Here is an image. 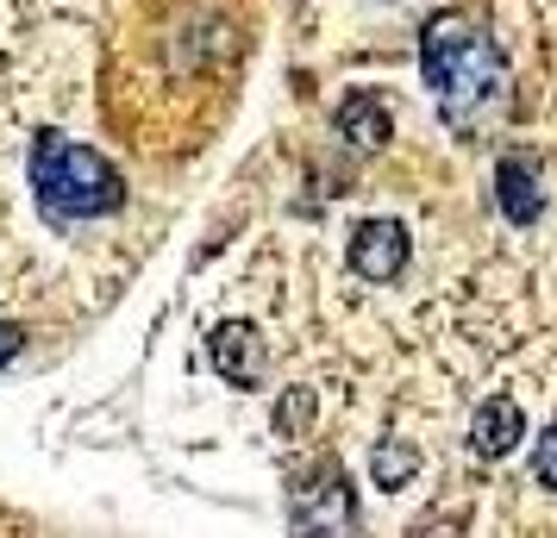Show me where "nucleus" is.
<instances>
[{
  "label": "nucleus",
  "mask_w": 557,
  "mask_h": 538,
  "mask_svg": "<svg viewBox=\"0 0 557 538\" xmlns=\"http://www.w3.org/2000/svg\"><path fill=\"white\" fill-rule=\"evenodd\" d=\"M420 76L438 95V113L451 132H476L488 120V107L507 95V63L495 51V38L457 7L432 13L420 32Z\"/></svg>",
  "instance_id": "f257e3e1"
},
{
  "label": "nucleus",
  "mask_w": 557,
  "mask_h": 538,
  "mask_svg": "<svg viewBox=\"0 0 557 538\" xmlns=\"http://www.w3.org/2000/svg\"><path fill=\"white\" fill-rule=\"evenodd\" d=\"M32 195L57 220H101L126 207V176L101 151H82L70 138H38L32 151Z\"/></svg>",
  "instance_id": "f03ea898"
},
{
  "label": "nucleus",
  "mask_w": 557,
  "mask_h": 538,
  "mask_svg": "<svg viewBox=\"0 0 557 538\" xmlns=\"http://www.w3.org/2000/svg\"><path fill=\"white\" fill-rule=\"evenodd\" d=\"M407 251H413V238H407V226L388 220V213H376V220H363V226L351 232V270L363 283H395L407 270Z\"/></svg>",
  "instance_id": "7ed1b4c3"
},
{
  "label": "nucleus",
  "mask_w": 557,
  "mask_h": 538,
  "mask_svg": "<svg viewBox=\"0 0 557 538\" xmlns=\"http://www.w3.org/2000/svg\"><path fill=\"white\" fill-rule=\"evenodd\" d=\"M520 438H527V413H520V401H507V395H495V401H482L476 420H470V458L482 463H502L520 451Z\"/></svg>",
  "instance_id": "20e7f679"
},
{
  "label": "nucleus",
  "mask_w": 557,
  "mask_h": 538,
  "mask_svg": "<svg viewBox=\"0 0 557 538\" xmlns=\"http://www.w3.org/2000/svg\"><path fill=\"white\" fill-rule=\"evenodd\" d=\"M295 526H351V488L338 463H320L307 483H295Z\"/></svg>",
  "instance_id": "39448f33"
},
{
  "label": "nucleus",
  "mask_w": 557,
  "mask_h": 538,
  "mask_svg": "<svg viewBox=\"0 0 557 538\" xmlns=\"http://www.w3.org/2000/svg\"><path fill=\"white\" fill-rule=\"evenodd\" d=\"M213 363H220V376H226L232 388H257L263 383V370H270V358H263V333H257L251 320H226V326L213 333Z\"/></svg>",
  "instance_id": "423d86ee"
},
{
  "label": "nucleus",
  "mask_w": 557,
  "mask_h": 538,
  "mask_svg": "<svg viewBox=\"0 0 557 538\" xmlns=\"http://www.w3.org/2000/svg\"><path fill=\"white\" fill-rule=\"evenodd\" d=\"M495 201H502V213L513 226H532L545 213V188H539V170L527 157H502L495 163Z\"/></svg>",
  "instance_id": "0eeeda50"
},
{
  "label": "nucleus",
  "mask_w": 557,
  "mask_h": 538,
  "mask_svg": "<svg viewBox=\"0 0 557 538\" xmlns=\"http://www.w3.org/2000/svg\"><path fill=\"white\" fill-rule=\"evenodd\" d=\"M388 132H395V120H388V107L376 95H345V107H338V138L351 151H382Z\"/></svg>",
  "instance_id": "6e6552de"
},
{
  "label": "nucleus",
  "mask_w": 557,
  "mask_h": 538,
  "mask_svg": "<svg viewBox=\"0 0 557 538\" xmlns=\"http://www.w3.org/2000/svg\"><path fill=\"white\" fill-rule=\"evenodd\" d=\"M413 470H420V451H413L407 438H388V445H376V458H370V476H376L382 495L407 488V483H413Z\"/></svg>",
  "instance_id": "1a4fd4ad"
},
{
  "label": "nucleus",
  "mask_w": 557,
  "mask_h": 538,
  "mask_svg": "<svg viewBox=\"0 0 557 538\" xmlns=\"http://www.w3.org/2000/svg\"><path fill=\"white\" fill-rule=\"evenodd\" d=\"M313 413H320L313 388H288V395L276 401V433H282V438H301L307 426H313Z\"/></svg>",
  "instance_id": "9d476101"
},
{
  "label": "nucleus",
  "mask_w": 557,
  "mask_h": 538,
  "mask_svg": "<svg viewBox=\"0 0 557 538\" xmlns=\"http://www.w3.org/2000/svg\"><path fill=\"white\" fill-rule=\"evenodd\" d=\"M532 476H539V488L557 495V426H545V433L532 438Z\"/></svg>",
  "instance_id": "9b49d317"
},
{
  "label": "nucleus",
  "mask_w": 557,
  "mask_h": 538,
  "mask_svg": "<svg viewBox=\"0 0 557 538\" xmlns=\"http://www.w3.org/2000/svg\"><path fill=\"white\" fill-rule=\"evenodd\" d=\"M20 351H26V333H20L13 320H0V363H13Z\"/></svg>",
  "instance_id": "f8f14e48"
}]
</instances>
